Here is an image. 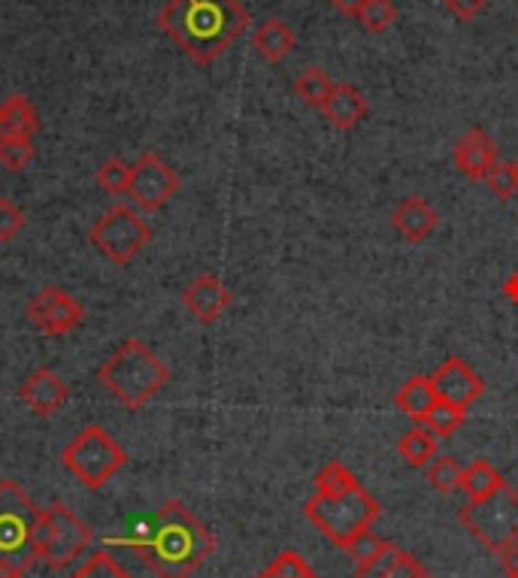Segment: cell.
I'll list each match as a JSON object with an SVG mask.
<instances>
[{"mask_svg": "<svg viewBox=\"0 0 518 578\" xmlns=\"http://www.w3.org/2000/svg\"><path fill=\"white\" fill-rule=\"evenodd\" d=\"M330 88H334V83H330V76L318 64H313V67H307V71L300 73L295 79V92L297 97L307 104V107H325V100H328Z\"/></svg>", "mask_w": 518, "mask_h": 578, "instance_id": "24", "label": "cell"}, {"mask_svg": "<svg viewBox=\"0 0 518 578\" xmlns=\"http://www.w3.org/2000/svg\"><path fill=\"white\" fill-rule=\"evenodd\" d=\"M258 578H261V576H258Z\"/></svg>", "mask_w": 518, "mask_h": 578, "instance_id": "40", "label": "cell"}, {"mask_svg": "<svg viewBox=\"0 0 518 578\" xmlns=\"http://www.w3.org/2000/svg\"><path fill=\"white\" fill-rule=\"evenodd\" d=\"M149 225L142 222L140 215L134 213L130 206H113V210H106L101 218L92 227V234L88 239L95 243L97 251H104L106 258L118 264V267H125L130 260L137 258L142 251V246L149 243Z\"/></svg>", "mask_w": 518, "mask_h": 578, "instance_id": "9", "label": "cell"}, {"mask_svg": "<svg viewBox=\"0 0 518 578\" xmlns=\"http://www.w3.org/2000/svg\"><path fill=\"white\" fill-rule=\"evenodd\" d=\"M389 539H382L379 533H373V527H367V531H361L358 536H355L352 543L346 545V552H349V557H352L355 564L361 567V564H370V560H377L385 548H389Z\"/></svg>", "mask_w": 518, "mask_h": 578, "instance_id": "28", "label": "cell"}, {"mask_svg": "<svg viewBox=\"0 0 518 578\" xmlns=\"http://www.w3.org/2000/svg\"><path fill=\"white\" fill-rule=\"evenodd\" d=\"M436 213L434 206L427 201H422L419 194H413V197H406V201L391 213V225H394V231L403 236V239H410V243H422V239H427V236L434 234L436 231Z\"/></svg>", "mask_w": 518, "mask_h": 578, "instance_id": "18", "label": "cell"}, {"mask_svg": "<svg viewBox=\"0 0 518 578\" xmlns=\"http://www.w3.org/2000/svg\"><path fill=\"white\" fill-rule=\"evenodd\" d=\"M446 10L458 19V22H471L485 10V0H446Z\"/></svg>", "mask_w": 518, "mask_h": 578, "instance_id": "35", "label": "cell"}, {"mask_svg": "<svg viewBox=\"0 0 518 578\" xmlns=\"http://www.w3.org/2000/svg\"><path fill=\"white\" fill-rule=\"evenodd\" d=\"M73 578H130L125 569L118 567L116 560L104 552H97L85 560L83 567L73 572Z\"/></svg>", "mask_w": 518, "mask_h": 578, "instance_id": "33", "label": "cell"}, {"mask_svg": "<svg viewBox=\"0 0 518 578\" xmlns=\"http://www.w3.org/2000/svg\"><path fill=\"white\" fill-rule=\"evenodd\" d=\"M461 425H464V413L455 409V406H448V403H443V400H436L434 409H431L427 418H424V427H431L440 439L452 437Z\"/></svg>", "mask_w": 518, "mask_h": 578, "instance_id": "31", "label": "cell"}, {"mask_svg": "<svg viewBox=\"0 0 518 578\" xmlns=\"http://www.w3.org/2000/svg\"><path fill=\"white\" fill-rule=\"evenodd\" d=\"M158 24L189 58L207 67L246 31L249 12L240 0H167Z\"/></svg>", "mask_w": 518, "mask_h": 578, "instance_id": "2", "label": "cell"}, {"mask_svg": "<svg viewBox=\"0 0 518 578\" xmlns=\"http://www.w3.org/2000/svg\"><path fill=\"white\" fill-rule=\"evenodd\" d=\"M500 569L507 578H518V545H512L509 552L500 555Z\"/></svg>", "mask_w": 518, "mask_h": 578, "instance_id": "36", "label": "cell"}, {"mask_svg": "<svg viewBox=\"0 0 518 578\" xmlns=\"http://www.w3.org/2000/svg\"><path fill=\"white\" fill-rule=\"evenodd\" d=\"M394 19H398V10L391 0H367L358 12V22L364 24L367 34H385Z\"/></svg>", "mask_w": 518, "mask_h": 578, "instance_id": "26", "label": "cell"}, {"mask_svg": "<svg viewBox=\"0 0 518 578\" xmlns=\"http://www.w3.org/2000/svg\"><path fill=\"white\" fill-rule=\"evenodd\" d=\"M504 291H507V297H512V300L518 303V272L512 276V279H509L507 285H504Z\"/></svg>", "mask_w": 518, "mask_h": 578, "instance_id": "38", "label": "cell"}, {"mask_svg": "<svg viewBox=\"0 0 518 578\" xmlns=\"http://www.w3.org/2000/svg\"><path fill=\"white\" fill-rule=\"evenodd\" d=\"M182 303L201 324H212L224 309L231 307V291L224 288L222 279H215L212 272H203L182 291Z\"/></svg>", "mask_w": 518, "mask_h": 578, "instance_id": "15", "label": "cell"}, {"mask_svg": "<svg viewBox=\"0 0 518 578\" xmlns=\"http://www.w3.org/2000/svg\"><path fill=\"white\" fill-rule=\"evenodd\" d=\"M128 182H130V164L121 161V158H106L101 170H97V185L106 191V194H128Z\"/></svg>", "mask_w": 518, "mask_h": 578, "instance_id": "27", "label": "cell"}, {"mask_svg": "<svg viewBox=\"0 0 518 578\" xmlns=\"http://www.w3.org/2000/svg\"><path fill=\"white\" fill-rule=\"evenodd\" d=\"M321 113L328 116V121L334 128L340 130H352L358 128L367 116V97L349 83H334L330 88L328 100H325V107Z\"/></svg>", "mask_w": 518, "mask_h": 578, "instance_id": "16", "label": "cell"}, {"mask_svg": "<svg viewBox=\"0 0 518 578\" xmlns=\"http://www.w3.org/2000/svg\"><path fill=\"white\" fill-rule=\"evenodd\" d=\"M452 154H455V167L461 170V176H467L471 182H483L488 176V170L497 164V146L483 128L467 130L455 142Z\"/></svg>", "mask_w": 518, "mask_h": 578, "instance_id": "13", "label": "cell"}, {"mask_svg": "<svg viewBox=\"0 0 518 578\" xmlns=\"http://www.w3.org/2000/svg\"><path fill=\"white\" fill-rule=\"evenodd\" d=\"M106 545H128L140 552L161 578H189L215 552V536L179 500H167L146 518L140 533L106 539Z\"/></svg>", "mask_w": 518, "mask_h": 578, "instance_id": "1", "label": "cell"}, {"mask_svg": "<svg viewBox=\"0 0 518 578\" xmlns=\"http://www.w3.org/2000/svg\"><path fill=\"white\" fill-rule=\"evenodd\" d=\"M252 46L258 49V55L271 64H279L295 52V31L283 19H264L252 34Z\"/></svg>", "mask_w": 518, "mask_h": 578, "instance_id": "20", "label": "cell"}, {"mask_svg": "<svg viewBox=\"0 0 518 578\" xmlns=\"http://www.w3.org/2000/svg\"><path fill=\"white\" fill-rule=\"evenodd\" d=\"M88 543H92V533L67 506L55 503L40 512L34 545L40 560H46L52 569L71 567L73 557L83 555Z\"/></svg>", "mask_w": 518, "mask_h": 578, "instance_id": "8", "label": "cell"}, {"mask_svg": "<svg viewBox=\"0 0 518 578\" xmlns=\"http://www.w3.org/2000/svg\"><path fill=\"white\" fill-rule=\"evenodd\" d=\"M28 319L49 336H64V333L76 331L83 324L85 309L80 307V300H73L67 291H61L59 285H49L40 295L31 297Z\"/></svg>", "mask_w": 518, "mask_h": 578, "instance_id": "11", "label": "cell"}, {"mask_svg": "<svg viewBox=\"0 0 518 578\" xmlns=\"http://www.w3.org/2000/svg\"><path fill=\"white\" fill-rule=\"evenodd\" d=\"M458 521L491 555L500 557L518 545V491L504 482L485 500H467V506L458 509Z\"/></svg>", "mask_w": 518, "mask_h": 578, "instance_id": "6", "label": "cell"}, {"mask_svg": "<svg viewBox=\"0 0 518 578\" xmlns=\"http://www.w3.org/2000/svg\"><path fill=\"white\" fill-rule=\"evenodd\" d=\"M261 578H318V576L309 569V564L304 560V557L297 555V552H292V548H285L283 555L276 557L271 567L261 572Z\"/></svg>", "mask_w": 518, "mask_h": 578, "instance_id": "30", "label": "cell"}, {"mask_svg": "<svg viewBox=\"0 0 518 578\" xmlns=\"http://www.w3.org/2000/svg\"><path fill=\"white\" fill-rule=\"evenodd\" d=\"M24 231V213L10 201L0 197V243H10L12 236H19Z\"/></svg>", "mask_w": 518, "mask_h": 578, "instance_id": "34", "label": "cell"}, {"mask_svg": "<svg viewBox=\"0 0 518 578\" xmlns=\"http://www.w3.org/2000/svg\"><path fill=\"white\" fill-rule=\"evenodd\" d=\"M125 461H128L125 449L106 434L104 427L97 425L85 427L83 434L73 439L67 449L61 451L64 470L71 472V475H76L88 491L104 488V484L125 467Z\"/></svg>", "mask_w": 518, "mask_h": 578, "instance_id": "7", "label": "cell"}, {"mask_svg": "<svg viewBox=\"0 0 518 578\" xmlns=\"http://www.w3.org/2000/svg\"><path fill=\"white\" fill-rule=\"evenodd\" d=\"M516 176H518V161H516Z\"/></svg>", "mask_w": 518, "mask_h": 578, "instance_id": "39", "label": "cell"}, {"mask_svg": "<svg viewBox=\"0 0 518 578\" xmlns=\"http://www.w3.org/2000/svg\"><path fill=\"white\" fill-rule=\"evenodd\" d=\"M309 524L328 536L330 543L346 545L379 518V503L367 494L361 482L346 470L342 461H328L316 475V496L304 506Z\"/></svg>", "mask_w": 518, "mask_h": 578, "instance_id": "3", "label": "cell"}, {"mask_svg": "<svg viewBox=\"0 0 518 578\" xmlns=\"http://www.w3.org/2000/svg\"><path fill=\"white\" fill-rule=\"evenodd\" d=\"M488 191L495 194L497 201H512V194L518 191V176H516V164L512 161H497L488 176L483 179Z\"/></svg>", "mask_w": 518, "mask_h": 578, "instance_id": "29", "label": "cell"}, {"mask_svg": "<svg viewBox=\"0 0 518 578\" xmlns=\"http://www.w3.org/2000/svg\"><path fill=\"white\" fill-rule=\"evenodd\" d=\"M355 578H434L431 569L419 564L410 552H403L398 545H389L377 560L361 564Z\"/></svg>", "mask_w": 518, "mask_h": 578, "instance_id": "17", "label": "cell"}, {"mask_svg": "<svg viewBox=\"0 0 518 578\" xmlns=\"http://www.w3.org/2000/svg\"><path fill=\"white\" fill-rule=\"evenodd\" d=\"M177 191H179L177 170H170V164H167L161 154L146 152L137 164H130L128 197L134 206H140L142 213L161 210Z\"/></svg>", "mask_w": 518, "mask_h": 578, "instance_id": "10", "label": "cell"}, {"mask_svg": "<svg viewBox=\"0 0 518 578\" xmlns=\"http://www.w3.org/2000/svg\"><path fill=\"white\" fill-rule=\"evenodd\" d=\"M36 130H40V116L28 97L10 95L0 104V140H7V137L34 140Z\"/></svg>", "mask_w": 518, "mask_h": 578, "instance_id": "19", "label": "cell"}, {"mask_svg": "<svg viewBox=\"0 0 518 578\" xmlns=\"http://www.w3.org/2000/svg\"><path fill=\"white\" fill-rule=\"evenodd\" d=\"M394 406L401 409L406 418H413L415 425H424L427 413L436 406V390L431 385V376H413L403 382V388L394 394Z\"/></svg>", "mask_w": 518, "mask_h": 578, "instance_id": "21", "label": "cell"}, {"mask_svg": "<svg viewBox=\"0 0 518 578\" xmlns=\"http://www.w3.org/2000/svg\"><path fill=\"white\" fill-rule=\"evenodd\" d=\"M461 479H464V467L452 454H436L434 461L427 463V482L434 484L436 494L448 496L461 491Z\"/></svg>", "mask_w": 518, "mask_h": 578, "instance_id": "25", "label": "cell"}, {"mask_svg": "<svg viewBox=\"0 0 518 578\" xmlns=\"http://www.w3.org/2000/svg\"><path fill=\"white\" fill-rule=\"evenodd\" d=\"M34 140H15V137H7V140H0V164L12 170V173H19L22 167H28L34 161Z\"/></svg>", "mask_w": 518, "mask_h": 578, "instance_id": "32", "label": "cell"}, {"mask_svg": "<svg viewBox=\"0 0 518 578\" xmlns=\"http://www.w3.org/2000/svg\"><path fill=\"white\" fill-rule=\"evenodd\" d=\"M431 385L436 390V400L448 403L461 413H467L473 403L485 394V382L461 357H446L443 364L436 366Z\"/></svg>", "mask_w": 518, "mask_h": 578, "instance_id": "12", "label": "cell"}, {"mask_svg": "<svg viewBox=\"0 0 518 578\" xmlns=\"http://www.w3.org/2000/svg\"><path fill=\"white\" fill-rule=\"evenodd\" d=\"M504 482H507V479H504L491 463L485 461V458H479V461H473L471 467L464 470L461 491L467 494V500H485L488 494H495Z\"/></svg>", "mask_w": 518, "mask_h": 578, "instance_id": "23", "label": "cell"}, {"mask_svg": "<svg viewBox=\"0 0 518 578\" xmlns=\"http://www.w3.org/2000/svg\"><path fill=\"white\" fill-rule=\"evenodd\" d=\"M40 512L12 479L0 482V578H22L40 560L34 545Z\"/></svg>", "mask_w": 518, "mask_h": 578, "instance_id": "5", "label": "cell"}, {"mask_svg": "<svg viewBox=\"0 0 518 578\" xmlns=\"http://www.w3.org/2000/svg\"><path fill=\"white\" fill-rule=\"evenodd\" d=\"M104 388L128 409H142L158 390L165 388L170 370L158 361V354L140 340H125L118 352L97 370Z\"/></svg>", "mask_w": 518, "mask_h": 578, "instance_id": "4", "label": "cell"}, {"mask_svg": "<svg viewBox=\"0 0 518 578\" xmlns=\"http://www.w3.org/2000/svg\"><path fill=\"white\" fill-rule=\"evenodd\" d=\"M334 3V10H340L342 15H355L358 19V12H361V7H364L367 0H330Z\"/></svg>", "mask_w": 518, "mask_h": 578, "instance_id": "37", "label": "cell"}, {"mask_svg": "<svg viewBox=\"0 0 518 578\" xmlns=\"http://www.w3.org/2000/svg\"><path fill=\"white\" fill-rule=\"evenodd\" d=\"M398 451H401V458L415 470H422L427 463L434 461L436 451H440V437H436L431 427L415 425L413 430H406L398 442Z\"/></svg>", "mask_w": 518, "mask_h": 578, "instance_id": "22", "label": "cell"}, {"mask_svg": "<svg viewBox=\"0 0 518 578\" xmlns=\"http://www.w3.org/2000/svg\"><path fill=\"white\" fill-rule=\"evenodd\" d=\"M19 397H22L36 415H52L59 413L64 400L71 397V388H67V382L55 373V370H49V366H40L34 370L31 376L24 378V385L19 388Z\"/></svg>", "mask_w": 518, "mask_h": 578, "instance_id": "14", "label": "cell"}]
</instances>
